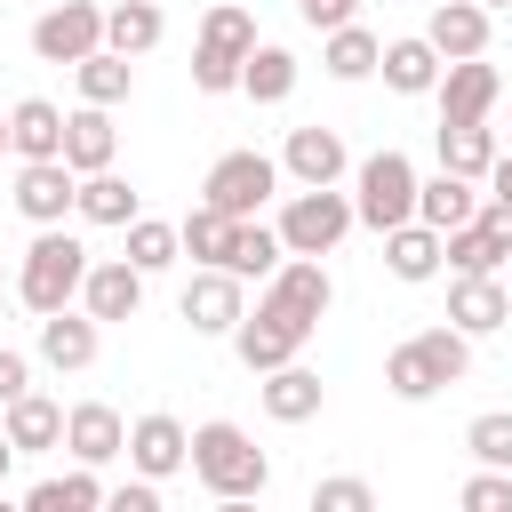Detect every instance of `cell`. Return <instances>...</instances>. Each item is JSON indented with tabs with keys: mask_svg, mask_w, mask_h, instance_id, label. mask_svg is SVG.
Returning a JSON list of instances; mask_svg holds the SVG:
<instances>
[{
	"mask_svg": "<svg viewBox=\"0 0 512 512\" xmlns=\"http://www.w3.org/2000/svg\"><path fill=\"white\" fill-rule=\"evenodd\" d=\"M192 480L216 496V504H248V496H264L272 488V456L240 432V424H200L192 432Z\"/></svg>",
	"mask_w": 512,
	"mask_h": 512,
	"instance_id": "6da1fadb",
	"label": "cell"
},
{
	"mask_svg": "<svg viewBox=\"0 0 512 512\" xmlns=\"http://www.w3.org/2000/svg\"><path fill=\"white\" fill-rule=\"evenodd\" d=\"M464 368H472V336L464 328H424V336H408V344L384 352L392 400H432V392L464 384Z\"/></svg>",
	"mask_w": 512,
	"mask_h": 512,
	"instance_id": "7a4b0ae2",
	"label": "cell"
},
{
	"mask_svg": "<svg viewBox=\"0 0 512 512\" xmlns=\"http://www.w3.org/2000/svg\"><path fill=\"white\" fill-rule=\"evenodd\" d=\"M80 280H88V248H80L64 224H32V248H24V264H16V296H24V312H56V304H72Z\"/></svg>",
	"mask_w": 512,
	"mask_h": 512,
	"instance_id": "3957f363",
	"label": "cell"
},
{
	"mask_svg": "<svg viewBox=\"0 0 512 512\" xmlns=\"http://www.w3.org/2000/svg\"><path fill=\"white\" fill-rule=\"evenodd\" d=\"M416 216V160L408 152H368V160H352V224H368V232H392V224H408Z\"/></svg>",
	"mask_w": 512,
	"mask_h": 512,
	"instance_id": "277c9868",
	"label": "cell"
},
{
	"mask_svg": "<svg viewBox=\"0 0 512 512\" xmlns=\"http://www.w3.org/2000/svg\"><path fill=\"white\" fill-rule=\"evenodd\" d=\"M272 232H280L288 256H336L344 232H352V192H336V184H296L288 208L272 216Z\"/></svg>",
	"mask_w": 512,
	"mask_h": 512,
	"instance_id": "5b68a950",
	"label": "cell"
},
{
	"mask_svg": "<svg viewBox=\"0 0 512 512\" xmlns=\"http://www.w3.org/2000/svg\"><path fill=\"white\" fill-rule=\"evenodd\" d=\"M280 192V160L272 152H256V144H240V152H224L216 168H208V184H200V200L208 208H224V216H264V200Z\"/></svg>",
	"mask_w": 512,
	"mask_h": 512,
	"instance_id": "8992f818",
	"label": "cell"
},
{
	"mask_svg": "<svg viewBox=\"0 0 512 512\" xmlns=\"http://www.w3.org/2000/svg\"><path fill=\"white\" fill-rule=\"evenodd\" d=\"M312 344V320H296V312H280L272 296H256V312H240L232 320V352H240V368H280V360H296Z\"/></svg>",
	"mask_w": 512,
	"mask_h": 512,
	"instance_id": "52a82bcc",
	"label": "cell"
},
{
	"mask_svg": "<svg viewBox=\"0 0 512 512\" xmlns=\"http://www.w3.org/2000/svg\"><path fill=\"white\" fill-rule=\"evenodd\" d=\"M88 48H104V8L96 0H64L32 16V56L40 64H80Z\"/></svg>",
	"mask_w": 512,
	"mask_h": 512,
	"instance_id": "ba28073f",
	"label": "cell"
},
{
	"mask_svg": "<svg viewBox=\"0 0 512 512\" xmlns=\"http://www.w3.org/2000/svg\"><path fill=\"white\" fill-rule=\"evenodd\" d=\"M432 96H440V120H488L504 104V72L488 56H456V64H440Z\"/></svg>",
	"mask_w": 512,
	"mask_h": 512,
	"instance_id": "9c48e42d",
	"label": "cell"
},
{
	"mask_svg": "<svg viewBox=\"0 0 512 512\" xmlns=\"http://www.w3.org/2000/svg\"><path fill=\"white\" fill-rule=\"evenodd\" d=\"M240 312H248V280H240V272L200 264V272L184 280V320H192V336H232Z\"/></svg>",
	"mask_w": 512,
	"mask_h": 512,
	"instance_id": "30bf717a",
	"label": "cell"
},
{
	"mask_svg": "<svg viewBox=\"0 0 512 512\" xmlns=\"http://www.w3.org/2000/svg\"><path fill=\"white\" fill-rule=\"evenodd\" d=\"M264 296L280 304V312H296V320H328V304H336V280H328V264L320 256H280L272 272H264Z\"/></svg>",
	"mask_w": 512,
	"mask_h": 512,
	"instance_id": "8fae6325",
	"label": "cell"
},
{
	"mask_svg": "<svg viewBox=\"0 0 512 512\" xmlns=\"http://www.w3.org/2000/svg\"><path fill=\"white\" fill-rule=\"evenodd\" d=\"M80 200V176L64 160H16V216L24 224H64Z\"/></svg>",
	"mask_w": 512,
	"mask_h": 512,
	"instance_id": "7c38bea8",
	"label": "cell"
},
{
	"mask_svg": "<svg viewBox=\"0 0 512 512\" xmlns=\"http://www.w3.org/2000/svg\"><path fill=\"white\" fill-rule=\"evenodd\" d=\"M96 352H104V320H88V312H72V304L40 312V360H48L56 376L96 368Z\"/></svg>",
	"mask_w": 512,
	"mask_h": 512,
	"instance_id": "4fadbf2b",
	"label": "cell"
},
{
	"mask_svg": "<svg viewBox=\"0 0 512 512\" xmlns=\"http://www.w3.org/2000/svg\"><path fill=\"white\" fill-rule=\"evenodd\" d=\"M128 464H136L144 480H176V472L192 464V432H184L168 408H152V416L128 424Z\"/></svg>",
	"mask_w": 512,
	"mask_h": 512,
	"instance_id": "5bb4252c",
	"label": "cell"
},
{
	"mask_svg": "<svg viewBox=\"0 0 512 512\" xmlns=\"http://www.w3.org/2000/svg\"><path fill=\"white\" fill-rule=\"evenodd\" d=\"M280 176H296V184H344L352 176V152H344V136L336 128H288V144H280Z\"/></svg>",
	"mask_w": 512,
	"mask_h": 512,
	"instance_id": "9a60e30c",
	"label": "cell"
},
{
	"mask_svg": "<svg viewBox=\"0 0 512 512\" xmlns=\"http://www.w3.org/2000/svg\"><path fill=\"white\" fill-rule=\"evenodd\" d=\"M64 448H72V464H112V456H128V424H120V408L112 400H80V408H64Z\"/></svg>",
	"mask_w": 512,
	"mask_h": 512,
	"instance_id": "2e32d148",
	"label": "cell"
},
{
	"mask_svg": "<svg viewBox=\"0 0 512 512\" xmlns=\"http://www.w3.org/2000/svg\"><path fill=\"white\" fill-rule=\"evenodd\" d=\"M136 304H144V272L128 264V256H88V280H80V312L88 320H136Z\"/></svg>",
	"mask_w": 512,
	"mask_h": 512,
	"instance_id": "e0dca14e",
	"label": "cell"
},
{
	"mask_svg": "<svg viewBox=\"0 0 512 512\" xmlns=\"http://www.w3.org/2000/svg\"><path fill=\"white\" fill-rule=\"evenodd\" d=\"M504 320H512L504 272H456V288H448V328H464V336H496Z\"/></svg>",
	"mask_w": 512,
	"mask_h": 512,
	"instance_id": "ac0fdd59",
	"label": "cell"
},
{
	"mask_svg": "<svg viewBox=\"0 0 512 512\" xmlns=\"http://www.w3.org/2000/svg\"><path fill=\"white\" fill-rule=\"evenodd\" d=\"M120 160V128H112V104H80L64 112V168L72 176H96Z\"/></svg>",
	"mask_w": 512,
	"mask_h": 512,
	"instance_id": "d6986e66",
	"label": "cell"
},
{
	"mask_svg": "<svg viewBox=\"0 0 512 512\" xmlns=\"http://www.w3.org/2000/svg\"><path fill=\"white\" fill-rule=\"evenodd\" d=\"M0 432L16 440V456H48V448H64V400H48V392H16V400L0 408Z\"/></svg>",
	"mask_w": 512,
	"mask_h": 512,
	"instance_id": "ffe728a7",
	"label": "cell"
},
{
	"mask_svg": "<svg viewBox=\"0 0 512 512\" xmlns=\"http://www.w3.org/2000/svg\"><path fill=\"white\" fill-rule=\"evenodd\" d=\"M424 40L440 48V64H456V56H488V8H480V0H432Z\"/></svg>",
	"mask_w": 512,
	"mask_h": 512,
	"instance_id": "44dd1931",
	"label": "cell"
},
{
	"mask_svg": "<svg viewBox=\"0 0 512 512\" xmlns=\"http://www.w3.org/2000/svg\"><path fill=\"white\" fill-rule=\"evenodd\" d=\"M376 72H384L392 96H432V80H440V48H432L424 32H400V40H384Z\"/></svg>",
	"mask_w": 512,
	"mask_h": 512,
	"instance_id": "7402d4cb",
	"label": "cell"
},
{
	"mask_svg": "<svg viewBox=\"0 0 512 512\" xmlns=\"http://www.w3.org/2000/svg\"><path fill=\"white\" fill-rule=\"evenodd\" d=\"M8 152H16V160H64V112H56L48 96L8 104Z\"/></svg>",
	"mask_w": 512,
	"mask_h": 512,
	"instance_id": "603a6c76",
	"label": "cell"
},
{
	"mask_svg": "<svg viewBox=\"0 0 512 512\" xmlns=\"http://www.w3.org/2000/svg\"><path fill=\"white\" fill-rule=\"evenodd\" d=\"M320 400H328V384H320L312 368H296V360L264 368V416H272V424H312Z\"/></svg>",
	"mask_w": 512,
	"mask_h": 512,
	"instance_id": "cb8c5ba5",
	"label": "cell"
},
{
	"mask_svg": "<svg viewBox=\"0 0 512 512\" xmlns=\"http://www.w3.org/2000/svg\"><path fill=\"white\" fill-rule=\"evenodd\" d=\"M480 200H488V192H480L472 176H456V168H432V176H416V216H424L432 232L464 224V216H472Z\"/></svg>",
	"mask_w": 512,
	"mask_h": 512,
	"instance_id": "d4e9b609",
	"label": "cell"
},
{
	"mask_svg": "<svg viewBox=\"0 0 512 512\" xmlns=\"http://www.w3.org/2000/svg\"><path fill=\"white\" fill-rule=\"evenodd\" d=\"M376 240H384V272L408 280V288L440 272V232H432L424 216H408V224H392V232H376Z\"/></svg>",
	"mask_w": 512,
	"mask_h": 512,
	"instance_id": "484cf974",
	"label": "cell"
},
{
	"mask_svg": "<svg viewBox=\"0 0 512 512\" xmlns=\"http://www.w3.org/2000/svg\"><path fill=\"white\" fill-rule=\"evenodd\" d=\"M160 32H168L160 0H112L104 8V48H120V56H152Z\"/></svg>",
	"mask_w": 512,
	"mask_h": 512,
	"instance_id": "4316f807",
	"label": "cell"
},
{
	"mask_svg": "<svg viewBox=\"0 0 512 512\" xmlns=\"http://www.w3.org/2000/svg\"><path fill=\"white\" fill-rule=\"evenodd\" d=\"M240 96H248V104H288V96H296V56L272 48V40H256V48L240 56Z\"/></svg>",
	"mask_w": 512,
	"mask_h": 512,
	"instance_id": "83f0119b",
	"label": "cell"
},
{
	"mask_svg": "<svg viewBox=\"0 0 512 512\" xmlns=\"http://www.w3.org/2000/svg\"><path fill=\"white\" fill-rule=\"evenodd\" d=\"M72 80H80V104H128V96H136V56L88 48V56L72 64Z\"/></svg>",
	"mask_w": 512,
	"mask_h": 512,
	"instance_id": "f1b7e54d",
	"label": "cell"
},
{
	"mask_svg": "<svg viewBox=\"0 0 512 512\" xmlns=\"http://www.w3.org/2000/svg\"><path fill=\"white\" fill-rule=\"evenodd\" d=\"M376 56H384V40L352 16V24H336V32H320V64H328V80H368L376 72Z\"/></svg>",
	"mask_w": 512,
	"mask_h": 512,
	"instance_id": "f546056e",
	"label": "cell"
},
{
	"mask_svg": "<svg viewBox=\"0 0 512 512\" xmlns=\"http://www.w3.org/2000/svg\"><path fill=\"white\" fill-rule=\"evenodd\" d=\"M504 144H496V128L488 120H440V168H456V176H488V160H496Z\"/></svg>",
	"mask_w": 512,
	"mask_h": 512,
	"instance_id": "4dcf8cb0",
	"label": "cell"
},
{
	"mask_svg": "<svg viewBox=\"0 0 512 512\" xmlns=\"http://www.w3.org/2000/svg\"><path fill=\"white\" fill-rule=\"evenodd\" d=\"M280 256H288V248H280V232H272L264 216H232V240H224V272H240V280H264Z\"/></svg>",
	"mask_w": 512,
	"mask_h": 512,
	"instance_id": "1f68e13d",
	"label": "cell"
},
{
	"mask_svg": "<svg viewBox=\"0 0 512 512\" xmlns=\"http://www.w3.org/2000/svg\"><path fill=\"white\" fill-rule=\"evenodd\" d=\"M88 224H128V216H144L136 208V184L120 176V168H96V176H80V200H72Z\"/></svg>",
	"mask_w": 512,
	"mask_h": 512,
	"instance_id": "d6a6232c",
	"label": "cell"
},
{
	"mask_svg": "<svg viewBox=\"0 0 512 512\" xmlns=\"http://www.w3.org/2000/svg\"><path fill=\"white\" fill-rule=\"evenodd\" d=\"M120 232H128V264H136L144 280H152V272H168V264L184 256V240H176V224H160V216H128Z\"/></svg>",
	"mask_w": 512,
	"mask_h": 512,
	"instance_id": "836d02e7",
	"label": "cell"
},
{
	"mask_svg": "<svg viewBox=\"0 0 512 512\" xmlns=\"http://www.w3.org/2000/svg\"><path fill=\"white\" fill-rule=\"evenodd\" d=\"M24 504H32V512H96V504H104V480H96V464H80V472H64V480L24 488Z\"/></svg>",
	"mask_w": 512,
	"mask_h": 512,
	"instance_id": "e575fe53",
	"label": "cell"
},
{
	"mask_svg": "<svg viewBox=\"0 0 512 512\" xmlns=\"http://www.w3.org/2000/svg\"><path fill=\"white\" fill-rule=\"evenodd\" d=\"M176 240H184V256H192V264H224V240H232V216L200 200V208H192V216L176 224Z\"/></svg>",
	"mask_w": 512,
	"mask_h": 512,
	"instance_id": "d590c367",
	"label": "cell"
},
{
	"mask_svg": "<svg viewBox=\"0 0 512 512\" xmlns=\"http://www.w3.org/2000/svg\"><path fill=\"white\" fill-rule=\"evenodd\" d=\"M200 48H224V56H248V48H256V16H248V8H232V0H216V8L200 16Z\"/></svg>",
	"mask_w": 512,
	"mask_h": 512,
	"instance_id": "8d00e7d4",
	"label": "cell"
},
{
	"mask_svg": "<svg viewBox=\"0 0 512 512\" xmlns=\"http://www.w3.org/2000/svg\"><path fill=\"white\" fill-rule=\"evenodd\" d=\"M464 448H472V464H504L512 472V408H480L464 424Z\"/></svg>",
	"mask_w": 512,
	"mask_h": 512,
	"instance_id": "74e56055",
	"label": "cell"
},
{
	"mask_svg": "<svg viewBox=\"0 0 512 512\" xmlns=\"http://www.w3.org/2000/svg\"><path fill=\"white\" fill-rule=\"evenodd\" d=\"M456 504H464V512H512V472H504V464H480V472L456 488Z\"/></svg>",
	"mask_w": 512,
	"mask_h": 512,
	"instance_id": "f35d334b",
	"label": "cell"
},
{
	"mask_svg": "<svg viewBox=\"0 0 512 512\" xmlns=\"http://www.w3.org/2000/svg\"><path fill=\"white\" fill-rule=\"evenodd\" d=\"M192 88H200V96H232V88H240V56H224V48H192Z\"/></svg>",
	"mask_w": 512,
	"mask_h": 512,
	"instance_id": "ab89813d",
	"label": "cell"
},
{
	"mask_svg": "<svg viewBox=\"0 0 512 512\" xmlns=\"http://www.w3.org/2000/svg\"><path fill=\"white\" fill-rule=\"evenodd\" d=\"M376 488L368 480H312V512H368Z\"/></svg>",
	"mask_w": 512,
	"mask_h": 512,
	"instance_id": "60d3db41",
	"label": "cell"
},
{
	"mask_svg": "<svg viewBox=\"0 0 512 512\" xmlns=\"http://www.w3.org/2000/svg\"><path fill=\"white\" fill-rule=\"evenodd\" d=\"M104 504H112V512H160V480L136 472V480H120V488H104Z\"/></svg>",
	"mask_w": 512,
	"mask_h": 512,
	"instance_id": "b9f144b4",
	"label": "cell"
},
{
	"mask_svg": "<svg viewBox=\"0 0 512 512\" xmlns=\"http://www.w3.org/2000/svg\"><path fill=\"white\" fill-rule=\"evenodd\" d=\"M296 16H304L312 32H336V24H352V16H360V0H296Z\"/></svg>",
	"mask_w": 512,
	"mask_h": 512,
	"instance_id": "7bdbcfd3",
	"label": "cell"
},
{
	"mask_svg": "<svg viewBox=\"0 0 512 512\" xmlns=\"http://www.w3.org/2000/svg\"><path fill=\"white\" fill-rule=\"evenodd\" d=\"M16 392H32V360H24L16 344H0V408H8Z\"/></svg>",
	"mask_w": 512,
	"mask_h": 512,
	"instance_id": "ee69618b",
	"label": "cell"
},
{
	"mask_svg": "<svg viewBox=\"0 0 512 512\" xmlns=\"http://www.w3.org/2000/svg\"><path fill=\"white\" fill-rule=\"evenodd\" d=\"M480 184H488V200H504V208H512V144L488 160V176H480Z\"/></svg>",
	"mask_w": 512,
	"mask_h": 512,
	"instance_id": "f6af8a7d",
	"label": "cell"
},
{
	"mask_svg": "<svg viewBox=\"0 0 512 512\" xmlns=\"http://www.w3.org/2000/svg\"><path fill=\"white\" fill-rule=\"evenodd\" d=\"M8 464H16V440H8V432H0V480H8Z\"/></svg>",
	"mask_w": 512,
	"mask_h": 512,
	"instance_id": "bcb514c9",
	"label": "cell"
},
{
	"mask_svg": "<svg viewBox=\"0 0 512 512\" xmlns=\"http://www.w3.org/2000/svg\"><path fill=\"white\" fill-rule=\"evenodd\" d=\"M0 152H8V112H0Z\"/></svg>",
	"mask_w": 512,
	"mask_h": 512,
	"instance_id": "7dc6e473",
	"label": "cell"
},
{
	"mask_svg": "<svg viewBox=\"0 0 512 512\" xmlns=\"http://www.w3.org/2000/svg\"><path fill=\"white\" fill-rule=\"evenodd\" d=\"M480 8H488V16H496V8H504V0H480Z\"/></svg>",
	"mask_w": 512,
	"mask_h": 512,
	"instance_id": "c3c4849f",
	"label": "cell"
},
{
	"mask_svg": "<svg viewBox=\"0 0 512 512\" xmlns=\"http://www.w3.org/2000/svg\"><path fill=\"white\" fill-rule=\"evenodd\" d=\"M504 296H512V264H504Z\"/></svg>",
	"mask_w": 512,
	"mask_h": 512,
	"instance_id": "681fc988",
	"label": "cell"
},
{
	"mask_svg": "<svg viewBox=\"0 0 512 512\" xmlns=\"http://www.w3.org/2000/svg\"><path fill=\"white\" fill-rule=\"evenodd\" d=\"M0 296H8V272H0Z\"/></svg>",
	"mask_w": 512,
	"mask_h": 512,
	"instance_id": "f907efd6",
	"label": "cell"
}]
</instances>
